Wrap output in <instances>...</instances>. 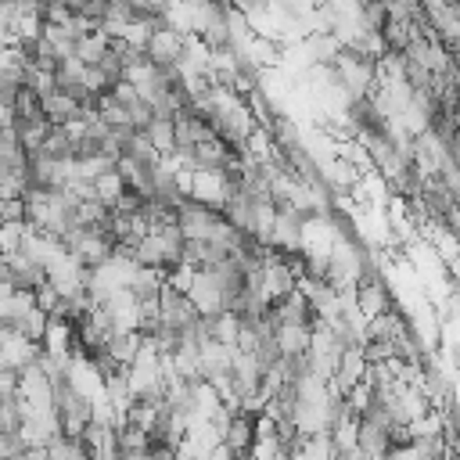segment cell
<instances>
[{
    "label": "cell",
    "instance_id": "obj_1",
    "mask_svg": "<svg viewBox=\"0 0 460 460\" xmlns=\"http://www.w3.org/2000/svg\"><path fill=\"white\" fill-rule=\"evenodd\" d=\"M352 305H356V313L363 316V323H370V320H377V316H385V313L395 309L392 291H388V284H385V277H381L377 270H370V273L356 284V291H352Z\"/></svg>",
    "mask_w": 460,
    "mask_h": 460
},
{
    "label": "cell",
    "instance_id": "obj_2",
    "mask_svg": "<svg viewBox=\"0 0 460 460\" xmlns=\"http://www.w3.org/2000/svg\"><path fill=\"white\" fill-rule=\"evenodd\" d=\"M144 137L151 140V147L162 158H172L176 155V119H151V126L144 129Z\"/></svg>",
    "mask_w": 460,
    "mask_h": 460
},
{
    "label": "cell",
    "instance_id": "obj_3",
    "mask_svg": "<svg viewBox=\"0 0 460 460\" xmlns=\"http://www.w3.org/2000/svg\"><path fill=\"white\" fill-rule=\"evenodd\" d=\"M126 190H129V187H126V180L119 176V169L101 172V176L93 180V198H97V201H104V205H111V208L126 198Z\"/></svg>",
    "mask_w": 460,
    "mask_h": 460
}]
</instances>
